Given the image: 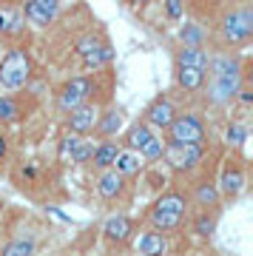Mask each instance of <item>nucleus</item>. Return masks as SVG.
Returning a JSON list of instances; mask_svg holds the SVG:
<instances>
[{
    "label": "nucleus",
    "instance_id": "f257e3e1",
    "mask_svg": "<svg viewBox=\"0 0 253 256\" xmlns=\"http://www.w3.org/2000/svg\"><path fill=\"white\" fill-rule=\"evenodd\" d=\"M165 148H185V146H205V126L196 114H176L165 131Z\"/></svg>",
    "mask_w": 253,
    "mask_h": 256
},
{
    "label": "nucleus",
    "instance_id": "f03ea898",
    "mask_svg": "<svg viewBox=\"0 0 253 256\" xmlns=\"http://www.w3.org/2000/svg\"><path fill=\"white\" fill-rule=\"evenodd\" d=\"M32 77V60H28L26 48H12L3 54L0 60V86L9 88V92H18L23 88Z\"/></svg>",
    "mask_w": 253,
    "mask_h": 256
},
{
    "label": "nucleus",
    "instance_id": "7ed1b4c3",
    "mask_svg": "<svg viewBox=\"0 0 253 256\" xmlns=\"http://www.w3.org/2000/svg\"><path fill=\"white\" fill-rule=\"evenodd\" d=\"M250 34H253V12L248 6L230 9L222 18V37H225V43L239 46V43H248Z\"/></svg>",
    "mask_w": 253,
    "mask_h": 256
},
{
    "label": "nucleus",
    "instance_id": "20e7f679",
    "mask_svg": "<svg viewBox=\"0 0 253 256\" xmlns=\"http://www.w3.org/2000/svg\"><path fill=\"white\" fill-rule=\"evenodd\" d=\"M91 94H94V77L80 74V77H72V80L63 82V88L57 94V102H60L63 111H74L86 102H91Z\"/></svg>",
    "mask_w": 253,
    "mask_h": 256
},
{
    "label": "nucleus",
    "instance_id": "39448f33",
    "mask_svg": "<svg viewBox=\"0 0 253 256\" xmlns=\"http://www.w3.org/2000/svg\"><path fill=\"white\" fill-rule=\"evenodd\" d=\"M57 12H60V3L57 0H28V3H23V9H20V18L28 20V23H34V26H48L57 18Z\"/></svg>",
    "mask_w": 253,
    "mask_h": 256
},
{
    "label": "nucleus",
    "instance_id": "423d86ee",
    "mask_svg": "<svg viewBox=\"0 0 253 256\" xmlns=\"http://www.w3.org/2000/svg\"><path fill=\"white\" fill-rule=\"evenodd\" d=\"M174 117H176V108H174V102L165 97V94H160L156 100H151V106L145 108V126L151 128H160V131H168V126L174 122Z\"/></svg>",
    "mask_w": 253,
    "mask_h": 256
},
{
    "label": "nucleus",
    "instance_id": "0eeeda50",
    "mask_svg": "<svg viewBox=\"0 0 253 256\" xmlns=\"http://www.w3.org/2000/svg\"><path fill=\"white\" fill-rule=\"evenodd\" d=\"M242 88V72L239 74H214L210 80V102H230L236 97V92Z\"/></svg>",
    "mask_w": 253,
    "mask_h": 256
},
{
    "label": "nucleus",
    "instance_id": "6e6552de",
    "mask_svg": "<svg viewBox=\"0 0 253 256\" xmlns=\"http://www.w3.org/2000/svg\"><path fill=\"white\" fill-rule=\"evenodd\" d=\"M168 156V162H171L174 171H194L199 162H202V156H205V146H185V148H165V154Z\"/></svg>",
    "mask_w": 253,
    "mask_h": 256
},
{
    "label": "nucleus",
    "instance_id": "1a4fd4ad",
    "mask_svg": "<svg viewBox=\"0 0 253 256\" xmlns=\"http://www.w3.org/2000/svg\"><path fill=\"white\" fill-rule=\"evenodd\" d=\"M97 120H100V108L94 106V102H86V106H80V108L68 111V120H66V126H68V131L72 134H86V131H94L97 128Z\"/></svg>",
    "mask_w": 253,
    "mask_h": 256
},
{
    "label": "nucleus",
    "instance_id": "9d476101",
    "mask_svg": "<svg viewBox=\"0 0 253 256\" xmlns=\"http://www.w3.org/2000/svg\"><path fill=\"white\" fill-rule=\"evenodd\" d=\"M134 220H128L126 214H114V216H108L106 220V225H102V234H106V239L108 242H114V245H122V242H128V239L134 236Z\"/></svg>",
    "mask_w": 253,
    "mask_h": 256
},
{
    "label": "nucleus",
    "instance_id": "9b49d317",
    "mask_svg": "<svg viewBox=\"0 0 253 256\" xmlns=\"http://www.w3.org/2000/svg\"><path fill=\"white\" fill-rule=\"evenodd\" d=\"M216 188H222L225 196H236V194L244 188V168L236 162V160H228V162L222 165V174H219Z\"/></svg>",
    "mask_w": 253,
    "mask_h": 256
},
{
    "label": "nucleus",
    "instance_id": "f8f14e48",
    "mask_svg": "<svg viewBox=\"0 0 253 256\" xmlns=\"http://www.w3.org/2000/svg\"><path fill=\"white\" fill-rule=\"evenodd\" d=\"M185 208H188V194L176 191V188H171V191H165L160 200L151 205V210H162V214H176V216H185Z\"/></svg>",
    "mask_w": 253,
    "mask_h": 256
},
{
    "label": "nucleus",
    "instance_id": "ddd939ff",
    "mask_svg": "<svg viewBox=\"0 0 253 256\" xmlns=\"http://www.w3.org/2000/svg\"><path fill=\"white\" fill-rule=\"evenodd\" d=\"M97 194L102 196V200L114 202L117 196L126 194V180H122L120 174H114V171H102V174L97 176Z\"/></svg>",
    "mask_w": 253,
    "mask_h": 256
},
{
    "label": "nucleus",
    "instance_id": "4468645a",
    "mask_svg": "<svg viewBox=\"0 0 253 256\" xmlns=\"http://www.w3.org/2000/svg\"><path fill=\"white\" fill-rule=\"evenodd\" d=\"M142 165H145L142 156L136 154V151H126V148H122V151L117 154V160H114V165H111V171L126 180V176L140 174V171H142Z\"/></svg>",
    "mask_w": 253,
    "mask_h": 256
},
{
    "label": "nucleus",
    "instance_id": "2eb2a0df",
    "mask_svg": "<svg viewBox=\"0 0 253 256\" xmlns=\"http://www.w3.org/2000/svg\"><path fill=\"white\" fill-rule=\"evenodd\" d=\"M136 250L142 256H165L168 254V242H165L162 234L145 230V234H140V239H136Z\"/></svg>",
    "mask_w": 253,
    "mask_h": 256
},
{
    "label": "nucleus",
    "instance_id": "dca6fc26",
    "mask_svg": "<svg viewBox=\"0 0 253 256\" xmlns=\"http://www.w3.org/2000/svg\"><path fill=\"white\" fill-rule=\"evenodd\" d=\"M120 151H122V148H120L114 140H102V142H97V148H94L91 162L97 165L100 171H111V165H114V160H117Z\"/></svg>",
    "mask_w": 253,
    "mask_h": 256
},
{
    "label": "nucleus",
    "instance_id": "f3484780",
    "mask_svg": "<svg viewBox=\"0 0 253 256\" xmlns=\"http://www.w3.org/2000/svg\"><path fill=\"white\" fill-rule=\"evenodd\" d=\"M194 200H196L199 208H216L219 205V188L214 180H199L196 185H194Z\"/></svg>",
    "mask_w": 253,
    "mask_h": 256
},
{
    "label": "nucleus",
    "instance_id": "a211bd4d",
    "mask_svg": "<svg viewBox=\"0 0 253 256\" xmlns=\"http://www.w3.org/2000/svg\"><path fill=\"white\" fill-rule=\"evenodd\" d=\"M122 122H126V117H122V111H120V108L102 111V114H100V120H97L100 137H117L120 128H122Z\"/></svg>",
    "mask_w": 253,
    "mask_h": 256
},
{
    "label": "nucleus",
    "instance_id": "6ab92c4d",
    "mask_svg": "<svg viewBox=\"0 0 253 256\" xmlns=\"http://www.w3.org/2000/svg\"><path fill=\"white\" fill-rule=\"evenodd\" d=\"M176 66H188V68L208 72L210 57H208L205 48H180V52H176Z\"/></svg>",
    "mask_w": 253,
    "mask_h": 256
},
{
    "label": "nucleus",
    "instance_id": "aec40b11",
    "mask_svg": "<svg viewBox=\"0 0 253 256\" xmlns=\"http://www.w3.org/2000/svg\"><path fill=\"white\" fill-rule=\"evenodd\" d=\"M154 137V131L145 126V122H134V126L126 131V137H122V142H126V151H142V146L148 142V140Z\"/></svg>",
    "mask_w": 253,
    "mask_h": 256
},
{
    "label": "nucleus",
    "instance_id": "412c9836",
    "mask_svg": "<svg viewBox=\"0 0 253 256\" xmlns=\"http://www.w3.org/2000/svg\"><path fill=\"white\" fill-rule=\"evenodd\" d=\"M182 220L185 216H176V214H162V210H151L148 214V222H151V230H162V236L165 234H171V230H180L182 228Z\"/></svg>",
    "mask_w": 253,
    "mask_h": 256
},
{
    "label": "nucleus",
    "instance_id": "4be33fe9",
    "mask_svg": "<svg viewBox=\"0 0 253 256\" xmlns=\"http://www.w3.org/2000/svg\"><path fill=\"white\" fill-rule=\"evenodd\" d=\"M176 86L185 92H199L205 86V72L188 68V66H176Z\"/></svg>",
    "mask_w": 253,
    "mask_h": 256
},
{
    "label": "nucleus",
    "instance_id": "5701e85b",
    "mask_svg": "<svg viewBox=\"0 0 253 256\" xmlns=\"http://www.w3.org/2000/svg\"><path fill=\"white\" fill-rule=\"evenodd\" d=\"M111 60H114V48H111V43H102V46L94 48L91 54L82 57V66H86V72H100V68H106Z\"/></svg>",
    "mask_w": 253,
    "mask_h": 256
},
{
    "label": "nucleus",
    "instance_id": "b1692460",
    "mask_svg": "<svg viewBox=\"0 0 253 256\" xmlns=\"http://www.w3.org/2000/svg\"><path fill=\"white\" fill-rule=\"evenodd\" d=\"M23 120V106L14 97H0V122H18Z\"/></svg>",
    "mask_w": 253,
    "mask_h": 256
},
{
    "label": "nucleus",
    "instance_id": "393cba45",
    "mask_svg": "<svg viewBox=\"0 0 253 256\" xmlns=\"http://www.w3.org/2000/svg\"><path fill=\"white\" fill-rule=\"evenodd\" d=\"M0 256H34V242L32 239H12L0 248Z\"/></svg>",
    "mask_w": 253,
    "mask_h": 256
},
{
    "label": "nucleus",
    "instance_id": "a878e982",
    "mask_svg": "<svg viewBox=\"0 0 253 256\" xmlns=\"http://www.w3.org/2000/svg\"><path fill=\"white\" fill-rule=\"evenodd\" d=\"M162 154H165V142L160 137H151L148 142L142 146V151H140V156H142V162H156V160H162Z\"/></svg>",
    "mask_w": 253,
    "mask_h": 256
},
{
    "label": "nucleus",
    "instance_id": "bb28decb",
    "mask_svg": "<svg viewBox=\"0 0 253 256\" xmlns=\"http://www.w3.org/2000/svg\"><path fill=\"white\" fill-rule=\"evenodd\" d=\"M180 37H182V43H185V48H202V28L196 23H185L180 28Z\"/></svg>",
    "mask_w": 253,
    "mask_h": 256
},
{
    "label": "nucleus",
    "instance_id": "cd10ccee",
    "mask_svg": "<svg viewBox=\"0 0 253 256\" xmlns=\"http://www.w3.org/2000/svg\"><path fill=\"white\" fill-rule=\"evenodd\" d=\"M194 230H196L199 236H214V230H216V214L202 210L196 220H194Z\"/></svg>",
    "mask_w": 253,
    "mask_h": 256
},
{
    "label": "nucleus",
    "instance_id": "c85d7f7f",
    "mask_svg": "<svg viewBox=\"0 0 253 256\" xmlns=\"http://www.w3.org/2000/svg\"><path fill=\"white\" fill-rule=\"evenodd\" d=\"M80 140H82V137H77V134H66V137L60 140L57 156H60L63 162H72V156H74V151H77V146H80Z\"/></svg>",
    "mask_w": 253,
    "mask_h": 256
},
{
    "label": "nucleus",
    "instance_id": "c756f323",
    "mask_svg": "<svg viewBox=\"0 0 253 256\" xmlns=\"http://www.w3.org/2000/svg\"><path fill=\"white\" fill-rule=\"evenodd\" d=\"M102 43H106V40H102L100 34H94V32H91V34H86L82 40H77V46H74V52H77L80 57H86V54H91L94 48H100Z\"/></svg>",
    "mask_w": 253,
    "mask_h": 256
},
{
    "label": "nucleus",
    "instance_id": "7c9ffc66",
    "mask_svg": "<svg viewBox=\"0 0 253 256\" xmlns=\"http://www.w3.org/2000/svg\"><path fill=\"white\" fill-rule=\"evenodd\" d=\"M94 148H97V142L94 140H80V146H77V151H74L72 162L74 165H82V162H91V154H94Z\"/></svg>",
    "mask_w": 253,
    "mask_h": 256
},
{
    "label": "nucleus",
    "instance_id": "2f4dec72",
    "mask_svg": "<svg viewBox=\"0 0 253 256\" xmlns=\"http://www.w3.org/2000/svg\"><path fill=\"white\" fill-rule=\"evenodd\" d=\"M244 137H248V128L242 122H230L228 126V142H234V146H242Z\"/></svg>",
    "mask_w": 253,
    "mask_h": 256
},
{
    "label": "nucleus",
    "instance_id": "473e14b6",
    "mask_svg": "<svg viewBox=\"0 0 253 256\" xmlns=\"http://www.w3.org/2000/svg\"><path fill=\"white\" fill-rule=\"evenodd\" d=\"M165 12H168V18H182V3L180 0H168V3H165Z\"/></svg>",
    "mask_w": 253,
    "mask_h": 256
},
{
    "label": "nucleus",
    "instance_id": "72a5a7b5",
    "mask_svg": "<svg viewBox=\"0 0 253 256\" xmlns=\"http://www.w3.org/2000/svg\"><path fill=\"white\" fill-rule=\"evenodd\" d=\"M239 100L244 102V106H250V100H253V92H250V86H242V88H239Z\"/></svg>",
    "mask_w": 253,
    "mask_h": 256
},
{
    "label": "nucleus",
    "instance_id": "f704fd0d",
    "mask_svg": "<svg viewBox=\"0 0 253 256\" xmlns=\"http://www.w3.org/2000/svg\"><path fill=\"white\" fill-rule=\"evenodd\" d=\"M6 151H9V146H6V137H3V134H0V160H3V156H6Z\"/></svg>",
    "mask_w": 253,
    "mask_h": 256
}]
</instances>
